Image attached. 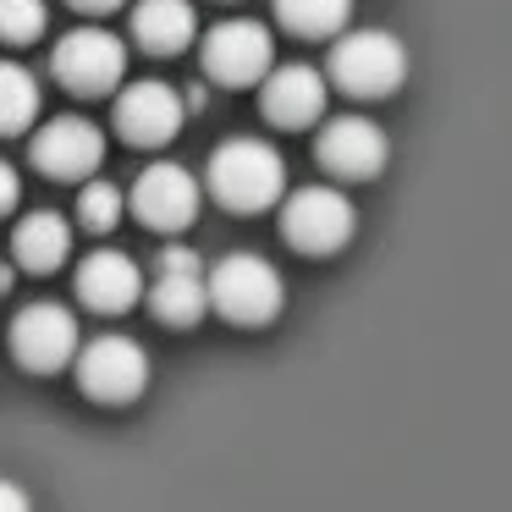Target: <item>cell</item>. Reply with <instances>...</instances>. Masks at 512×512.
<instances>
[{
  "instance_id": "obj_1",
  "label": "cell",
  "mask_w": 512,
  "mask_h": 512,
  "mask_svg": "<svg viewBox=\"0 0 512 512\" xmlns=\"http://www.w3.org/2000/svg\"><path fill=\"white\" fill-rule=\"evenodd\" d=\"M204 188L215 193V204H226L232 215H259L270 204H281L287 193V166L265 138H226L210 155V177Z\"/></svg>"
},
{
  "instance_id": "obj_2",
  "label": "cell",
  "mask_w": 512,
  "mask_h": 512,
  "mask_svg": "<svg viewBox=\"0 0 512 512\" xmlns=\"http://www.w3.org/2000/svg\"><path fill=\"white\" fill-rule=\"evenodd\" d=\"M325 72L353 100H386L408 78V45L397 34H386V28H353V34L336 39Z\"/></svg>"
},
{
  "instance_id": "obj_3",
  "label": "cell",
  "mask_w": 512,
  "mask_h": 512,
  "mask_svg": "<svg viewBox=\"0 0 512 512\" xmlns=\"http://www.w3.org/2000/svg\"><path fill=\"white\" fill-rule=\"evenodd\" d=\"M204 287H210V309L232 325H265V320H276L281 303H287L281 270L259 254H226L221 265H210Z\"/></svg>"
},
{
  "instance_id": "obj_4",
  "label": "cell",
  "mask_w": 512,
  "mask_h": 512,
  "mask_svg": "<svg viewBox=\"0 0 512 512\" xmlns=\"http://www.w3.org/2000/svg\"><path fill=\"white\" fill-rule=\"evenodd\" d=\"M353 226H358V215H353V199L342 188L309 182V188H292L287 204H281V232H287V243L298 254H320V259L342 254Z\"/></svg>"
},
{
  "instance_id": "obj_5",
  "label": "cell",
  "mask_w": 512,
  "mask_h": 512,
  "mask_svg": "<svg viewBox=\"0 0 512 512\" xmlns=\"http://www.w3.org/2000/svg\"><path fill=\"white\" fill-rule=\"evenodd\" d=\"M78 386L89 402H133L149 386V353L133 336H94L78 347Z\"/></svg>"
},
{
  "instance_id": "obj_6",
  "label": "cell",
  "mask_w": 512,
  "mask_h": 512,
  "mask_svg": "<svg viewBox=\"0 0 512 512\" xmlns=\"http://www.w3.org/2000/svg\"><path fill=\"white\" fill-rule=\"evenodd\" d=\"M50 72L72 94H111L127 78V45L111 28H72L50 56Z\"/></svg>"
},
{
  "instance_id": "obj_7",
  "label": "cell",
  "mask_w": 512,
  "mask_h": 512,
  "mask_svg": "<svg viewBox=\"0 0 512 512\" xmlns=\"http://www.w3.org/2000/svg\"><path fill=\"white\" fill-rule=\"evenodd\" d=\"M270 28L232 17V23H215L204 34V78L221 83V89H259L270 72Z\"/></svg>"
},
{
  "instance_id": "obj_8",
  "label": "cell",
  "mask_w": 512,
  "mask_h": 512,
  "mask_svg": "<svg viewBox=\"0 0 512 512\" xmlns=\"http://www.w3.org/2000/svg\"><path fill=\"white\" fill-rule=\"evenodd\" d=\"M83 331L78 314L61 309V303H28L23 314L12 320V353L23 369H39V375H56L78 358Z\"/></svg>"
},
{
  "instance_id": "obj_9",
  "label": "cell",
  "mask_w": 512,
  "mask_h": 512,
  "mask_svg": "<svg viewBox=\"0 0 512 512\" xmlns=\"http://www.w3.org/2000/svg\"><path fill=\"white\" fill-rule=\"evenodd\" d=\"M204 188L188 166H171V160H155V166L138 171L133 182V215L155 232H188L199 221Z\"/></svg>"
},
{
  "instance_id": "obj_10",
  "label": "cell",
  "mask_w": 512,
  "mask_h": 512,
  "mask_svg": "<svg viewBox=\"0 0 512 512\" xmlns=\"http://www.w3.org/2000/svg\"><path fill=\"white\" fill-rule=\"evenodd\" d=\"M34 166L56 182H89L105 160V133L89 116H50L34 133Z\"/></svg>"
},
{
  "instance_id": "obj_11",
  "label": "cell",
  "mask_w": 512,
  "mask_h": 512,
  "mask_svg": "<svg viewBox=\"0 0 512 512\" xmlns=\"http://www.w3.org/2000/svg\"><path fill=\"white\" fill-rule=\"evenodd\" d=\"M314 149H320V166L342 182H369V177H380L386 160H391L386 127L369 122V116H336V122H325Z\"/></svg>"
},
{
  "instance_id": "obj_12",
  "label": "cell",
  "mask_w": 512,
  "mask_h": 512,
  "mask_svg": "<svg viewBox=\"0 0 512 512\" xmlns=\"http://www.w3.org/2000/svg\"><path fill=\"white\" fill-rule=\"evenodd\" d=\"M210 265L188 248H166L155 259V276H149V309L160 314L166 325H199L210 314V287H204Z\"/></svg>"
},
{
  "instance_id": "obj_13",
  "label": "cell",
  "mask_w": 512,
  "mask_h": 512,
  "mask_svg": "<svg viewBox=\"0 0 512 512\" xmlns=\"http://www.w3.org/2000/svg\"><path fill=\"white\" fill-rule=\"evenodd\" d=\"M116 133L127 138L133 149H160L182 133V94L160 78L127 83L116 94Z\"/></svg>"
},
{
  "instance_id": "obj_14",
  "label": "cell",
  "mask_w": 512,
  "mask_h": 512,
  "mask_svg": "<svg viewBox=\"0 0 512 512\" xmlns=\"http://www.w3.org/2000/svg\"><path fill=\"white\" fill-rule=\"evenodd\" d=\"M259 111H265L270 127H287V133L314 127L325 116V78H320V67L292 61V67L265 72V83H259Z\"/></svg>"
},
{
  "instance_id": "obj_15",
  "label": "cell",
  "mask_w": 512,
  "mask_h": 512,
  "mask_svg": "<svg viewBox=\"0 0 512 512\" xmlns=\"http://www.w3.org/2000/svg\"><path fill=\"white\" fill-rule=\"evenodd\" d=\"M144 292V270H138L133 254L122 248H94L89 259L78 265V298L83 309H100V314H127Z\"/></svg>"
},
{
  "instance_id": "obj_16",
  "label": "cell",
  "mask_w": 512,
  "mask_h": 512,
  "mask_svg": "<svg viewBox=\"0 0 512 512\" xmlns=\"http://www.w3.org/2000/svg\"><path fill=\"white\" fill-rule=\"evenodd\" d=\"M72 254V221L56 210H34L17 221L12 232V265L28 270V276H50V270H61Z\"/></svg>"
},
{
  "instance_id": "obj_17",
  "label": "cell",
  "mask_w": 512,
  "mask_h": 512,
  "mask_svg": "<svg viewBox=\"0 0 512 512\" xmlns=\"http://www.w3.org/2000/svg\"><path fill=\"white\" fill-rule=\"evenodd\" d=\"M199 34V12L188 0H138L133 6V39L149 56H182Z\"/></svg>"
},
{
  "instance_id": "obj_18",
  "label": "cell",
  "mask_w": 512,
  "mask_h": 512,
  "mask_svg": "<svg viewBox=\"0 0 512 512\" xmlns=\"http://www.w3.org/2000/svg\"><path fill=\"white\" fill-rule=\"evenodd\" d=\"M39 105H45V94H39L34 72L17 67V61H0V138L28 133L34 116H39Z\"/></svg>"
},
{
  "instance_id": "obj_19",
  "label": "cell",
  "mask_w": 512,
  "mask_h": 512,
  "mask_svg": "<svg viewBox=\"0 0 512 512\" xmlns=\"http://www.w3.org/2000/svg\"><path fill=\"white\" fill-rule=\"evenodd\" d=\"M276 17L298 39H336L353 17V0H276Z\"/></svg>"
},
{
  "instance_id": "obj_20",
  "label": "cell",
  "mask_w": 512,
  "mask_h": 512,
  "mask_svg": "<svg viewBox=\"0 0 512 512\" xmlns=\"http://www.w3.org/2000/svg\"><path fill=\"white\" fill-rule=\"evenodd\" d=\"M122 188L116 182H105V177H89L78 188V221L89 226V232H111L116 221H122Z\"/></svg>"
},
{
  "instance_id": "obj_21",
  "label": "cell",
  "mask_w": 512,
  "mask_h": 512,
  "mask_svg": "<svg viewBox=\"0 0 512 512\" xmlns=\"http://www.w3.org/2000/svg\"><path fill=\"white\" fill-rule=\"evenodd\" d=\"M45 23H50L45 0H0V39L6 45H34L45 34Z\"/></svg>"
},
{
  "instance_id": "obj_22",
  "label": "cell",
  "mask_w": 512,
  "mask_h": 512,
  "mask_svg": "<svg viewBox=\"0 0 512 512\" xmlns=\"http://www.w3.org/2000/svg\"><path fill=\"white\" fill-rule=\"evenodd\" d=\"M17 199H23V177H17L12 160H0V215H12Z\"/></svg>"
},
{
  "instance_id": "obj_23",
  "label": "cell",
  "mask_w": 512,
  "mask_h": 512,
  "mask_svg": "<svg viewBox=\"0 0 512 512\" xmlns=\"http://www.w3.org/2000/svg\"><path fill=\"white\" fill-rule=\"evenodd\" d=\"M0 512H34V501H28V490H23V485L0 479Z\"/></svg>"
},
{
  "instance_id": "obj_24",
  "label": "cell",
  "mask_w": 512,
  "mask_h": 512,
  "mask_svg": "<svg viewBox=\"0 0 512 512\" xmlns=\"http://www.w3.org/2000/svg\"><path fill=\"white\" fill-rule=\"evenodd\" d=\"M72 12H89V17H105V12H116V6H127V0H67Z\"/></svg>"
},
{
  "instance_id": "obj_25",
  "label": "cell",
  "mask_w": 512,
  "mask_h": 512,
  "mask_svg": "<svg viewBox=\"0 0 512 512\" xmlns=\"http://www.w3.org/2000/svg\"><path fill=\"white\" fill-rule=\"evenodd\" d=\"M6 287H12V259L0 254V292H6Z\"/></svg>"
}]
</instances>
